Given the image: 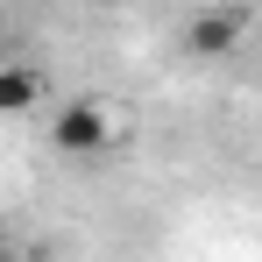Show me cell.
Instances as JSON below:
<instances>
[{
	"label": "cell",
	"mask_w": 262,
	"mask_h": 262,
	"mask_svg": "<svg viewBox=\"0 0 262 262\" xmlns=\"http://www.w3.org/2000/svg\"><path fill=\"white\" fill-rule=\"evenodd\" d=\"M50 142H57V156L92 163V156H106V149L121 142V121H114L99 99H64V106H57V121H50Z\"/></svg>",
	"instance_id": "1"
},
{
	"label": "cell",
	"mask_w": 262,
	"mask_h": 262,
	"mask_svg": "<svg viewBox=\"0 0 262 262\" xmlns=\"http://www.w3.org/2000/svg\"><path fill=\"white\" fill-rule=\"evenodd\" d=\"M241 36H248V14L241 7H206V14L184 21V50L191 57H234Z\"/></svg>",
	"instance_id": "2"
},
{
	"label": "cell",
	"mask_w": 262,
	"mask_h": 262,
	"mask_svg": "<svg viewBox=\"0 0 262 262\" xmlns=\"http://www.w3.org/2000/svg\"><path fill=\"white\" fill-rule=\"evenodd\" d=\"M36 99H43V71H36V64H7V71H0V106H7V114H29Z\"/></svg>",
	"instance_id": "3"
}]
</instances>
